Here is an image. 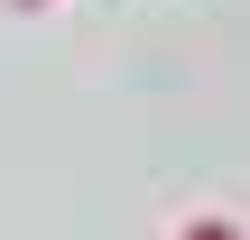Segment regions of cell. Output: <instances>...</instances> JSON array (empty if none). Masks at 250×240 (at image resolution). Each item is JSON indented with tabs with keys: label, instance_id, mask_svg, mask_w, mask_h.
<instances>
[{
	"label": "cell",
	"instance_id": "cell-1",
	"mask_svg": "<svg viewBox=\"0 0 250 240\" xmlns=\"http://www.w3.org/2000/svg\"><path fill=\"white\" fill-rule=\"evenodd\" d=\"M204 240H223V231H204Z\"/></svg>",
	"mask_w": 250,
	"mask_h": 240
}]
</instances>
